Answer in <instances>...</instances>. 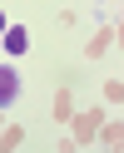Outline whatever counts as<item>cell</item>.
Masks as SVG:
<instances>
[{
  "label": "cell",
  "instance_id": "obj_1",
  "mask_svg": "<svg viewBox=\"0 0 124 153\" xmlns=\"http://www.w3.org/2000/svg\"><path fill=\"white\" fill-rule=\"evenodd\" d=\"M15 94H20V74L0 64V109H5V104H15Z\"/></svg>",
  "mask_w": 124,
  "mask_h": 153
},
{
  "label": "cell",
  "instance_id": "obj_2",
  "mask_svg": "<svg viewBox=\"0 0 124 153\" xmlns=\"http://www.w3.org/2000/svg\"><path fill=\"white\" fill-rule=\"evenodd\" d=\"M5 50H10V54H25V50H30V35H25L20 25H10V30H5Z\"/></svg>",
  "mask_w": 124,
  "mask_h": 153
},
{
  "label": "cell",
  "instance_id": "obj_3",
  "mask_svg": "<svg viewBox=\"0 0 124 153\" xmlns=\"http://www.w3.org/2000/svg\"><path fill=\"white\" fill-rule=\"evenodd\" d=\"M5 30H10V20H5V15H0V35H5Z\"/></svg>",
  "mask_w": 124,
  "mask_h": 153
}]
</instances>
